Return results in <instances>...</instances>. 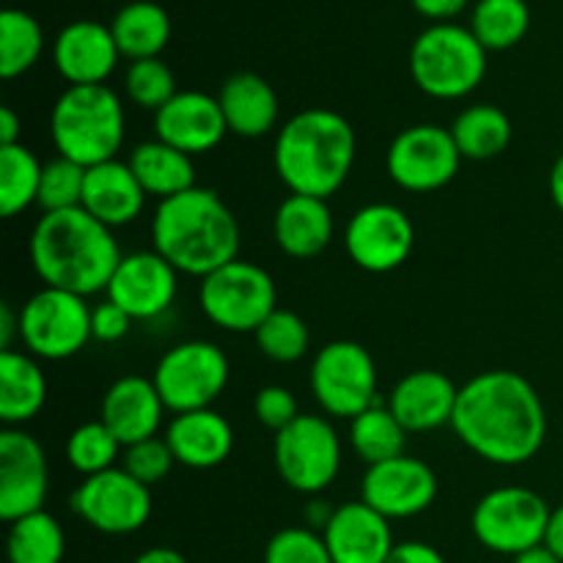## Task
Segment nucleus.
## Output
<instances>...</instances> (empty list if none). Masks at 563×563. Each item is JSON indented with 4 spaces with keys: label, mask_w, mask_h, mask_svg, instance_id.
<instances>
[{
    "label": "nucleus",
    "mask_w": 563,
    "mask_h": 563,
    "mask_svg": "<svg viewBox=\"0 0 563 563\" xmlns=\"http://www.w3.org/2000/svg\"><path fill=\"white\" fill-rule=\"evenodd\" d=\"M451 429L493 465H526L548 438L542 396L517 372H484L460 388Z\"/></svg>",
    "instance_id": "1"
},
{
    "label": "nucleus",
    "mask_w": 563,
    "mask_h": 563,
    "mask_svg": "<svg viewBox=\"0 0 563 563\" xmlns=\"http://www.w3.org/2000/svg\"><path fill=\"white\" fill-rule=\"evenodd\" d=\"M27 253L44 286L80 297L108 289L121 262L113 229L99 223L82 207L44 214L33 225Z\"/></svg>",
    "instance_id": "2"
},
{
    "label": "nucleus",
    "mask_w": 563,
    "mask_h": 563,
    "mask_svg": "<svg viewBox=\"0 0 563 563\" xmlns=\"http://www.w3.org/2000/svg\"><path fill=\"white\" fill-rule=\"evenodd\" d=\"M154 251L181 275L207 278L240 258L242 231L223 198L207 187L157 203L152 220Z\"/></svg>",
    "instance_id": "3"
},
{
    "label": "nucleus",
    "mask_w": 563,
    "mask_h": 563,
    "mask_svg": "<svg viewBox=\"0 0 563 563\" xmlns=\"http://www.w3.org/2000/svg\"><path fill=\"white\" fill-rule=\"evenodd\" d=\"M357 135L350 121L328 108L291 115L275 137L273 163L278 179L295 196L324 198L344 187L355 168Z\"/></svg>",
    "instance_id": "4"
},
{
    "label": "nucleus",
    "mask_w": 563,
    "mask_h": 563,
    "mask_svg": "<svg viewBox=\"0 0 563 563\" xmlns=\"http://www.w3.org/2000/svg\"><path fill=\"white\" fill-rule=\"evenodd\" d=\"M124 126V104L110 86H69L49 113L55 152L82 168L115 159Z\"/></svg>",
    "instance_id": "5"
},
{
    "label": "nucleus",
    "mask_w": 563,
    "mask_h": 563,
    "mask_svg": "<svg viewBox=\"0 0 563 563\" xmlns=\"http://www.w3.org/2000/svg\"><path fill=\"white\" fill-rule=\"evenodd\" d=\"M412 82L427 97L462 99L476 91L487 75V49L471 27L434 22L418 33L410 47Z\"/></svg>",
    "instance_id": "6"
},
{
    "label": "nucleus",
    "mask_w": 563,
    "mask_h": 563,
    "mask_svg": "<svg viewBox=\"0 0 563 563\" xmlns=\"http://www.w3.org/2000/svg\"><path fill=\"white\" fill-rule=\"evenodd\" d=\"M203 317L229 333H256L264 319L278 308L273 275L258 264L234 258L214 269L198 286Z\"/></svg>",
    "instance_id": "7"
},
{
    "label": "nucleus",
    "mask_w": 563,
    "mask_h": 563,
    "mask_svg": "<svg viewBox=\"0 0 563 563\" xmlns=\"http://www.w3.org/2000/svg\"><path fill=\"white\" fill-rule=\"evenodd\" d=\"M553 509L528 487H498L484 495L471 517L473 537L498 555H520L544 544Z\"/></svg>",
    "instance_id": "8"
},
{
    "label": "nucleus",
    "mask_w": 563,
    "mask_h": 563,
    "mask_svg": "<svg viewBox=\"0 0 563 563\" xmlns=\"http://www.w3.org/2000/svg\"><path fill=\"white\" fill-rule=\"evenodd\" d=\"M229 357L212 341H181L159 357L154 368V388L165 410H207L229 385Z\"/></svg>",
    "instance_id": "9"
},
{
    "label": "nucleus",
    "mask_w": 563,
    "mask_h": 563,
    "mask_svg": "<svg viewBox=\"0 0 563 563\" xmlns=\"http://www.w3.org/2000/svg\"><path fill=\"white\" fill-rule=\"evenodd\" d=\"M86 297L44 286L20 308V341L36 361H66L91 341Z\"/></svg>",
    "instance_id": "10"
},
{
    "label": "nucleus",
    "mask_w": 563,
    "mask_h": 563,
    "mask_svg": "<svg viewBox=\"0 0 563 563\" xmlns=\"http://www.w3.org/2000/svg\"><path fill=\"white\" fill-rule=\"evenodd\" d=\"M273 460L286 487L319 495L339 478L341 438L322 416H300L275 434Z\"/></svg>",
    "instance_id": "11"
},
{
    "label": "nucleus",
    "mask_w": 563,
    "mask_h": 563,
    "mask_svg": "<svg viewBox=\"0 0 563 563\" xmlns=\"http://www.w3.org/2000/svg\"><path fill=\"white\" fill-rule=\"evenodd\" d=\"M311 390L328 416L355 418L377 405V363L357 341H330L311 363Z\"/></svg>",
    "instance_id": "12"
},
{
    "label": "nucleus",
    "mask_w": 563,
    "mask_h": 563,
    "mask_svg": "<svg viewBox=\"0 0 563 563\" xmlns=\"http://www.w3.org/2000/svg\"><path fill=\"white\" fill-rule=\"evenodd\" d=\"M152 487L132 478L124 467L88 476L71 495V511L93 531L126 537L141 531L152 517Z\"/></svg>",
    "instance_id": "13"
},
{
    "label": "nucleus",
    "mask_w": 563,
    "mask_h": 563,
    "mask_svg": "<svg viewBox=\"0 0 563 563\" xmlns=\"http://www.w3.org/2000/svg\"><path fill=\"white\" fill-rule=\"evenodd\" d=\"M462 154L451 130L438 124H412L390 141L385 154L388 176L407 192L443 190L460 174Z\"/></svg>",
    "instance_id": "14"
},
{
    "label": "nucleus",
    "mask_w": 563,
    "mask_h": 563,
    "mask_svg": "<svg viewBox=\"0 0 563 563\" xmlns=\"http://www.w3.org/2000/svg\"><path fill=\"white\" fill-rule=\"evenodd\" d=\"M416 245V225L396 203H368L357 209L344 231V247L352 262L374 275L399 269Z\"/></svg>",
    "instance_id": "15"
},
{
    "label": "nucleus",
    "mask_w": 563,
    "mask_h": 563,
    "mask_svg": "<svg viewBox=\"0 0 563 563\" xmlns=\"http://www.w3.org/2000/svg\"><path fill=\"white\" fill-rule=\"evenodd\" d=\"M49 467L42 443L22 429L0 432V520L16 522L44 509Z\"/></svg>",
    "instance_id": "16"
},
{
    "label": "nucleus",
    "mask_w": 563,
    "mask_h": 563,
    "mask_svg": "<svg viewBox=\"0 0 563 563\" xmlns=\"http://www.w3.org/2000/svg\"><path fill=\"white\" fill-rule=\"evenodd\" d=\"M438 493L440 482L432 467L407 454L372 465L361 484L363 504L388 520H410L423 515L434 504Z\"/></svg>",
    "instance_id": "17"
},
{
    "label": "nucleus",
    "mask_w": 563,
    "mask_h": 563,
    "mask_svg": "<svg viewBox=\"0 0 563 563\" xmlns=\"http://www.w3.org/2000/svg\"><path fill=\"white\" fill-rule=\"evenodd\" d=\"M108 300L124 308L132 319H157L174 306L179 273L157 251H135L121 256L108 284Z\"/></svg>",
    "instance_id": "18"
},
{
    "label": "nucleus",
    "mask_w": 563,
    "mask_h": 563,
    "mask_svg": "<svg viewBox=\"0 0 563 563\" xmlns=\"http://www.w3.org/2000/svg\"><path fill=\"white\" fill-rule=\"evenodd\" d=\"M119 58L113 31L97 20L69 22L53 42V64L69 86H104Z\"/></svg>",
    "instance_id": "19"
},
{
    "label": "nucleus",
    "mask_w": 563,
    "mask_h": 563,
    "mask_svg": "<svg viewBox=\"0 0 563 563\" xmlns=\"http://www.w3.org/2000/svg\"><path fill=\"white\" fill-rule=\"evenodd\" d=\"M154 132L163 143L190 154H207L229 135L218 97L203 91H179L154 113Z\"/></svg>",
    "instance_id": "20"
},
{
    "label": "nucleus",
    "mask_w": 563,
    "mask_h": 563,
    "mask_svg": "<svg viewBox=\"0 0 563 563\" xmlns=\"http://www.w3.org/2000/svg\"><path fill=\"white\" fill-rule=\"evenodd\" d=\"M333 563H385L394 553L390 520L363 500L339 506L322 528Z\"/></svg>",
    "instance_id": "21"
},
{
    "label": "nucleus",
    "mask_w": 563,
    "mask_h": 563,
    "mask_svg": "<svg viewBox=\"0 0 563 563\" xmlns=\"http://www.w3.org/2000/svg\"><path fill=\"white\" fill-rule=\"evenodd\" d=\"M460 399V388L454 379L445 377L443 372L434 368H421L410 372L394 385L388 396V407L396 416V421L407 432H434L440 427H451Z\"/></svg>",
    "instance_id": "22"
},
{
    "label": "nucleus",
    "mask_w": 563,
    "mask_h": 563,
    "mask_svg": "<svg viewBox=\"0 0 563 563\" xmlns=\"http://www.w3.org/2000/svg\"><path fill=\"white\" fill-rule=\"evenodd\" d=\"M165 405L159 399L152 379L130 377L115 379L102 399L99 421L121 440V445L141 443V440L157 438V429L163 427Z\"/></svg>",
    "instance_id": "23"
},
{
    "label": "nucleus",
    "mask_w": 563,
    "mask_h": 563,
    "mask_svg": "<svg viewBox=\"0 0 563 563\" xmlns=\"http://www.w3.org/2000/svg\"><path fill=\"white\" fill-rule=\"evenodd\" d=\"M146 190L132 174L130 163L108 159V163H99L86 170V190H82L80 207L108 229H121V225L137 220V214L146 207Z\"/></svg>",
    "instance_id": "24"
},
{
    "label": "nucleus",
    "mask_w": 563,
    "mask_h": 563,
    "mask_svg": "<svg viewBox=\"0 0 563 563\" xmlns=\"http://www.w3.org/2000/svg\"><path fill=\"white\" fill-rule=\"evenodd\" d=\"M165 440L174 451L176 465H185L190 471H212L229 460L234 449V429L220 412L207 407V410L174 416Z\"/></svg>",
    "instance_id": "25"
},
{
    "label": "nucleus",
    "mask_w": 563,
    "mask_h": 563,
    "mask_svg": "<svg viewBox=\"0 0 563 563\" xmlns=\"http://www.w3.org/2000/svg\"><path fill=\"white\" fill-rule=\"evenodd\" d=\"M220 110L229 132L240 137H264L278 124V93L256 71H236L220 86Z\"/></svg>",
    "instance_id": "26"
},
{
    "label": "nucleus",
    "mask_w": 563,
    "mask_h": 563,
    "mask_svg": "<svg viewBox=\"0 0 563 563\" xmlns=\"http://www.w3.org/2000/svg\"><path fill=\"white\" fill-rule=\"evenodd\" d=\"M333 212L324 198L295 196L284 198L275 212L273 234L280 251L291 258H313L333 240Z\"/></svg>",
    "instance_id": "27"
},
{
    "label": "nucleus",
    "mask_w": 563,
    "mask_h": 563,
    "mask_svg": "<svg viewBox=\"0 0 563 563\" xmlns=\"http://www.w3.org/2000/svg\"><path fill=\"white\" fill-rule=\"evenodd\" d=\"M47 401V377L36 357L25 352H0V421L20 429L33 421Z\"/></svg>",
    "instance_id": "28"
},
{
    "label": "nucleus",
    "mask_w": 563,
    "mask_h": 563,
    "mask_svg": "<svg viewBox=\"0 0 563 563\" xmlns=\"http://www.w3.org/2000/svg\"><path fill=\"white\" fill-rule=\"evenodd\" d=\"M130 168L137 176L143 190H146V196L159 198V201L181 196V192L198 187L196 165H192L190 154L168 146L159 137L143 141L132 148Z\"/></svg>",
    "instance_id": "29"
},
{
    "label": "nucleus",
    "mask_w": 563,
    "mask_h": 563,
    "mask_svg": "<svg viewBox=\"0 0 563 563\" xmlns=\"http://www.w3.org/2000/svg\"><path fill=\"white\" fill-rule=\"evenodd\" d=\"M119 53L130 60L159 58L170 38L168 11L152 0H132L110 22Z\"/></svg>",
    "instance_id": "30"
},
{
    "label": "nucleus",
    "mask_w": 563,
    "mask_h": 563,
    "mask_svg": "<svg viewBox=\"0 0 563 563\" xmlns=\"http://www.w3.org/2000/svg\"><path fill=\"white\" fill-rule=\"evenodd\" d=\"M511 119L498 104H471L451 124L462 159H493L511 143Z\"/></svg>",
    "instance_id": "31"
},
{
    "label": "nucleus",
    "mask_w": 563,
    "mask_h": 563,
    "mask_svg": "<svg viewBox=\"0 0 563 563\" xmlns=\"http://www.w3.org/2000/svg\"><path fill=\"white\" fill-rule=\"evenodd\" d=\"M66 553V533L49 511H36L11 522L5 537L9 563H60Z\"/></svg>",
    "instance_id": "32"
},
{
    "label": "nucleus",
    "mask_w": 563,
    "mask_h": 563,
    "mask_svg": "<svg viewBox=\"0 0 563 563\" xmlns=\"http://www.w3.org/2000/svg\"><path fill=\"white\" fill-rule=\"evenodd\" d=\"M407 434L388 405H372L350 423L352 449L368 467L405 454Z\"/></svg>",
    "instance_id": "33"
},
{
    "label": "nucleus",
    "mask_w": 563,
    "mask_h": 563,
    "mask_svg": "<svg viewBox=\"0 0 563 563\" xmlns=\"http://www.w3.org/2000/svg\"><path fill=\"white\" fill-rule=\"evenodd\" d=\"M42 170L36 154L22 143L0 146V214L16 218L38 201Z\"/></svg>",
    "instance_id": "34"
},
{
    "label": "nucleus",
    "mask_w": 563,
    "mask_h": 563,
    "mask_svg": "<svg viewBox=\"0 0 563 563\" xmlns=\"http://www.w3.org/2000/svg\"><path fill=\"white\" fill-rule=\"evenodd\" d=\"M471 31L487 53L515 47L531 31V5L528 0H478Z\"/></svg>",
    "instance_id": "35"
},
{
    "label": "nucleus",
    "mask_w": 563,
    "mask_h": 563,
    "mask_svg": "<svg viewBox=\"0 0 563 563\" xmlns=\"http://www.w3.org/2000/svg\"><path fill=\"white\" fill-rule=\"evenodd\" d=\"M44 49V31L36 16L22 9L0 14V75L3 80L25 75L36 66Z\"/></svg>",
    "instance_id": "36"
},
{
    "label": "nucleus",
    "mask_w": 563,
    "mask_h": 563,
    "mask_svg": "<svg viewBox=\"0 0 563 563\" xmlns=\"http://www.w3.org/2000/svg\"><path fill=\"white\" fill-rule=\"evenodd\" d=\"M121 454H124V445L102 421L80 423L66 440V460L86 478L115 467Z\"/></svg>",
    "instance_id": "37"
},
{
    "label": "nucleus",
    "mask_w": 563,
    "mask_h": 563,
    "mask_svg": "<svg viewBox=\"0 0 563 563\" xmlns=\"http://www.w3.org/2000/svg\"><path fill=\"white\" fill-rule=\"evenodd\" d=\"M253 335H256V346L262 350V355L275 363H297L300 357H306L308 344H311V333H308L302 317H297L295 311H284V308H275Z\"/></svg>",
    "instance_id": "38"
},
{
    "label": "nucleus",
    "mask_w": 563,
    "mask_h": 563,
    "mask_svg": "<svg viewBox=\"0 0 563 563\" xmlns=\"http://www.w3.org/2000/svg\"><path fill=\"white\" fill-rule=\"evenodd\" d=\"M124 88L126 97H130L137 108L152 110V113L165 108V104L179 93L174 69H170L163 58L132 60L124 77Z\"/></svg>",
    "instance_id": "39"
},
{
    "label": "nucleus",
    "mask_w": 563,
    "mask_h": 563,
    "mask_svg": "<svg viewBox=\"0 0 563 563\" xmlns=\"http://www.w3.org/2000/svg\"><path fill=\"white\" fill-rule=\"evenodd\" d=\"M86 170L88 168L66 157H58L44 165L36 207H42L44 214L80 207L82 190H86Z\"/></svg>",
    "instance_id": "40"
},
{
    "label": "nucleus",
    "mask_w": 563,
    "mask_h": 563,
    "mask_svg": "<svg viewBox=\"0 0 563 563\" xmlns=\"http://www.w3.org/2000/svg\"><path fill=\"white\" fill-rule=\"evenodd\" d=\"M264 563H333L322 533L311 528H284L264 548Z\"/></svg>",
    "instance_id": "41"
},
{
    "label": "nucleus",
    "mask_w": 563,
    "mask_h": 563,
    "mask_svg": "<svg viewBox=\"0 0 563 563\" xmlns=\"http://www.w3.org/2000/svg\"><path fill=\"white\" fill-rule=\"evenodd\" d=\"M176 465V456L170 451L168 440L165 438H148L141 443L126 445L124 454H121V467L130 473L132 478H137L146 487L163 482Z\"/></svg>",
    "instance_id": "42"
},
{
    "label": "nucleus",
    "mask_w": 563,
    "mask_h": 563,
    "mask_svg": "<svg viewBox=\"0 0 563 563\" xmlns=\"http://www.w3.org/2000/svg\"><path fill=\"white\" fill-rule=\"evenodd\" d=\"M253 412H256V421L262 427L273 429L275 434L302 416L295 394L284 388V385H264L256 394V399H253Z\"/></svg>",
    "instance_id": "43"
},
{
    "label": "nucleus",
    "mask_w": 563,
    "mask_h": 563,
    "mask_svg": "<svg viewBox=\"0 0 563 563\" xmlns=\"http://www.w3.org/2000/svg\"><path fill=\"white\" fill-rule=\"evenodd\" d=\"M132 322H135V319H132L124 308L115 306V302L110 300L91 308V335L97 341H102V344H115V341L124 339V335L130 333Z\"/></svg>",
    "instance_id": "44"
},
{
    "label": "nucleus",
    "mask_w": 563,
    "mask_h": 563,
    "mask_svg": "<svg viewBox=\"0 0 563 563\" xmlns=\"http://www.w3.org/2000/svg\"><path fill=\"white\" fill-rule=\"evenodd\" d=\"M385 563H445V559L427 542H399Z\"/></svg>",
    "instance_id": "45"
},
{
    "label": "nucleus",
    "mask_w": 563,
    "mask_h": 563,
    "mask_svg": "<svg viewBox=\"0 0 563 563\" xmlns=\"http://www.w3.org/2000/svg\"><path fill=\"white\" fill-rule=\"evenodd\" d=\"M410 3L418 14L429 16V20L449 22V20H454L456 14H462L471 0H410Z\"/></svg>",
    "instance_id": "46"
},
{
    "label": "nucleus",
    "mask_w": 563,
    "mask_h": 563,
    "mask_svg": "<svg viewBox=\"0 0 563 563\" xmlns=\"http://www.w3.org/2000/svg\"><path fill=\"white\" fill-rule=\"evenodd\" d=\"M14 339H20V313H14L9 302H3L0 306V350H11Z\"/></svg>",
    "instance_id": "47"
},
{
    "label": "nucleus",
    "mask_w": 563,
    "mask_h": 563,
    "mask_svg": "<svg viewBox=\"0 0 563 563\" xmlns=\"http://www.w3.org/2000/svg\"><path fill=\"white\" fill-rule=\"evenodd\" d=\"M20 132H22V121L9 104L0 108V146H14L20 143Z\"/></svg>",
    "instance_id": "48"
},
{
    "label": "nucleus",
    "mask_w": 563,
    "mask_h": 563,
    "mask_svg": "<svg viewBox=\"0 0 563 563\" xmlns=\"http://www.w3.org/2000/svg\"><path fill=\"white\" fill-rule=\"evenodd\" d=\"M544 544H548V548L563 561V506L553 509V515H550V526H548V533H544Z\"/></svg>",
    "instance_id": "49"
},
{
    "label": "nucleus",
    "mask_w": 563,
    "mask_h": 563,
    "mask_svg": "<svg viewBox=\"0 0 563 563\" xmlns=\"http://www.w3.org/2000/svg\"><path fill=\"white\" fill-rule=\"evenodd\" d=\"M132 563H190V561H187L185 555L174 548H152V550H146V553L137 555Z\"/></svg>",
    "instance_id": "50"
},
{
    "label": "nucleus",
    "mask_w": 563,
    "mask_h": 563,
    "mask_svg": "<svg viewBox=\"0 0 563 563\" xmlns=\"http://www.w3.org/2000/svg\"><path fill=\"white\" fill-rule=\"evenodd\" d=\"M511 563H563V561L548 548V544H539V548H531L526 550V553L515 555V561Z\"/></svg>",
    "instance_id": "51"
},
{
    "label": "nucleus",
    "mask_w": 563,
    "mask_h": 563,
    "mask_svg": "<svg viewBox=\"0 0 563 563\" xmlns=\"http://www.w3.org/2000/svg\"><path fill=\"white\" fill-rule=\"evenodd\" d=\"M550 198L559 207V212H563V154L553 163V170H550Z\"/></svg>",
    "instance_id": "52"
}]
</instances>
